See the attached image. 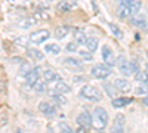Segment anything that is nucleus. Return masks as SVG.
<instances>
[{"instance_id":"obj_14","label":"nucleus","mask_w":148,"mask_h":133,"mask_svg":"<svg viewBox=\"0 0 148 133\" xmlns=\"http://www.w3.org/2000/svg\"><path fill=\"white\" fill-rule=\"evenodd\" d=\"M62 64H64L65 67H68V68H82V65H83L82 59L74 58V56H68V58H65L64 61H62Z\"/></svg>"},{"instance_id":"obj_29","label":"nucleus","mask_w":148,"mask_h":133,"mask_svg":"<svg viewBox=\"0 0 148 133\" xmlns=\"http://www.w3.org/2000/svg\"><path fill=\"white\" fill-rule=\"evenodd\" d=\"M141 6H142L141 0H132V3L129 5V8H130V10H132V16L136 15L138 12L141 10Z\"/></svg>"},{"instance_id":"obj_44","label":"nucleus","mask_w":148,"mask_h":133,"mask_svg":"<svg viewBox=\"0 0 148 133\" xmlns=\"http://www.w3.org/2000/svg\"><path fill=\"white\" fill-rule=\"evenodd\" d=\"M145 67H147V68H145V71L148 72V62H147V65H145Z\"/></svg>"},{"instance_id":"obj_27","label":"nucleus","mask_w":148,"mask_h":133,"mask_svg":"<svg viewBox=\"0 0 148 133\" xmlns=\"http://www.w3.org/2000/svg\"><path fill=\"white\" fill-rule=\"evenodd\" d=\"M135 93L141 95V96L148 95V86H147V84H144V83H138L136 86H135Z\"/></svg>"},{"instance_id":"obj_46","label":"nucleus","mask_w":148,"mask_h":133,"mask_svg":"<svg viewBox=\"0 0 148 133\" xmlns=\"http://www.w3.org/2000/svg\"><path fill=\"white\" fill-rule=\"evenodd\" d=\"M47 133H53V132H52V130H49V132H47Z\"/></svg>"},{"instance_id":"obj_11","label":"nucleus","mask_w":148,"mask_h":133,"mask_svg":"<svg viewBox=\"0 0 148 133\" xmlns=\"http://www.w3.org/2000/svg\"><path fill=\"white\" fill-rule=\"evenodd\" d=\"M43 78L47 81V83H56V81H61L62 77H61L59 72L53 71V70H45L43 71Z\"/></svg>"},{"instance_id":"obj_23","label":"nucleus","mask_w":148,"mask_h":133,"mask_svg":"<svg viewBox=\"0 0 148 133\" xmlns=\"http://www.w3.org/2000/svg\"><path fill=\"white\" fill-rule=\"evenodd\" d=\"M104 90H105V93L110 96L111 99H114L116 95H117V92H119L113 83H105V84H104Z\"/></svg>"},{"instance_id":"obj_24","label":"nucleus","mask_w":148,"mask_h":133,"mask_svg":"<svg viewBox=\"0 0 148 133\" xmlns=\"http://www.w3.org/2000/svg\"><path fill=\"white\" fill-rule=\"evenodd\" d=\"M132 24H133V25H136V27H147V19L142 15H133Z\"/></svg>"},{"instance_id":"obj_10","label":"nucleus","mask_w":148,"mask_h":133,"mask_svg":"<svg viewBox=\"0 0 148 133\" xmlns=\"http://www.w3.org/2000/svg\"><path fill=\"white\" fill-rule=\"evenodd\" d=\"M116 65L119 67L120 72H123L125 76H129L130 74V71H129V61L123 55H120L119 58H116Z\"/></svg>"},{"instance_id":"obj_9","label":"nucleus","mask_w":148,"mask_h":133,"mask_svg":"<svg viewBox=\"0 0 148 133\" xmlns=\"http://www.w3.org/2000/svg\"><path fill=\"white\" fill-rule=\"evenodd\" d=\"M40 76H42V67H33V70L25 76L27 84L28 86H33V84L36 83V80L40 78Z\"/></svg>"},{"instance_id":"obj_38","label":"nucleus","mask_w":148,"mask_h":133,"mask_svg":"<svg viewBox=\"0 0 148 133\" xmlns=\"http://www.w3.org/2000/svg\"><path fill=\"white\" fill-rule=\"evenodd\" d=\"M65 49H67L68 52H77V50H79V44H77L76 42H70V43H67Z\"/></svg>"},{"instance_id":"obj_3","label":"nucleus","mask_w":148,"mask_h":133,"mask_svg":"<svg viewBox=\"0 0 148 133\" xmlns=\"http://www.w3.org/2000/svg\"><path fill=\"white\" fill-rule=\"evenodd\" d=\"M49 37H51V31L46 30V28H42V30H37V31H33L30 35H28V39L31 43L34 44H42L45 42L49 40Z\"/></svg>"},{"instance_id":"obj_15","label":"nucleus","mask_w":148,"mask_h":133,"mask_svg":"<svg viewBox=\"0 0 148 133\" xmlns=\"http://www.w3.org/2000/svg\"><path fill=\"white\" fill-rule=\"evenodd\" d=\"M31 87H33L37 93H43V92L47 90V81H46L45 78L40 77V78H37V80H36V83L33 84Z\"/></svg>"},{"instance_id":"obj_12","label":"nucleus","mask_w":148,"mask_h":133,"mask_svg":"<svg viewBox=\"0 0 148 133\" xmlns=\"http://www.w3.org/2000/svg\"><path fill=\"white\" fill-rule=\"evenodd\" d=\"M114 86L119 92H129L130 90V83L125 77H119L114 80Z\"/></svg>"},{"instance_id":"obj_39","label":"nucleus","mask_w":148,"mask_h":133,"mask_svg":"<svg viewBox=\"0 0 148 133\" xmlns=\"http://www.w3.org/2000/svg\"><path fill=\"white\" fill-rule=\"evenodd\" d=\"M83 80H84L83 76H74V77H73V81H74V83H82Z\"/></svg>"},{"instance_id":"obj_40","label":"nucleus","mask_w":148,"mask_h":133,"mask_svg":"<svg viewBox=\"0 0 148 133\" xmlns=\"http://www.w3.org/2000/svg\"><path fill=\"white\" fill-rule=\"evenodd\" d=\"M120 2V5H126V6H129L130 3H132V0H119Z\"/></svg>"},{"instance_id":"obj_1","label":"nucleus","mask_w":148,"mask_h":133,"mask_svg":"<svg viewBox=\"0 0 148 133\" xmlns=\"http://www.w3.org/2000/svg\"><path fill=\"white\" fill-rule=\"evenodd\" d=\"M108 113L105 108L102 106H95V110L92 113V126L98 130H104L108 126Z\"/></svg>"},{"instance_id":"obj_36","label":"nucleus","mask_w":148,"mask_h":133,"mask_svg":"<svg viewBox=\"0 0 148 133\" xmlns=\"http://www.w3.org/2000/svg\"><path fill=\"white\" fill-rule=\"evenodd\" d=\"M28 42H30L28 35H21V37H18V39L15 40V43H16V44H19V46H27V44H28Z\"/></svg>"},{"instance_id":"obj_26","label":"nucleus","mask_w":148,"mask_h":133,"mask_svg":"<svg viewBox=\"0 0 148 133\" xmlns=\"http://www.w3.org/2000/svg\"><path fill=\"white\" fill-rule=\"evenodd\" d=\"M110 30H111V34H113L116 39H123V31H121V28L119 25H116V24L111 22L110 24Z\"/></svg>"},{"instance_id":"obj_35","label":"nucleus","mask_w":148,"mask_h":133,"mask_svg":"<svg viewBox=\"0 0 148 133\" xmlns=\"http://www.w3.org/2000/svg\"><path fill=\"white\" fill-rule=\"evenodd\" d=\"M56 8H58L59 12H70L71 10V5L68 2H64V0H62V2H59Z\"/></svg>"},{"instance_id":"obj_49","label":"nucleus","mask_w":148,"mask_h":133,"mask_svg":"<svg viewBox=\"0 0 148 133\" xmlns=\"http://www.w3.org/2000/svg\"><path fill=\"white\" fill-rule=\"evenodd\" d=\"M147 22H148V19H147Z\"/></svg>"},{"instance_id":"obj_31","label":"nucleus","mask_w":148,"mask_h":133,"mask_svg":"<svg viewBox=\"0 0 148 133\" xmlns=\"http://www.w3.org/2000/svg\"><path fill=\"white\" fill-rule=\"evenodd\" d=\"M136 81L138 83H144L148 86V72L147 71H138L136 72Z\"/></svg>"},{"instance_id":"obj_19","label":"nucleus","mask_w":148,"mask_h":133,"mask_svg":"<svg viewBox=\"0 0 148 133\" xmlns=\"http://www.w3.org/2000/svg\"><path fill=\"white\" fill-rule=\"evenodd\" d=\"M45 50L51 55H59L61 53V46L58 43H46Z\"/></svg>"},{"instance_id":"obj_37","label":"nucleus","mask_w":148,"mask_h":133,"mask_svg":"<svg viewBox=\"0 0 148 133\" xmlns=\"http://www.w3.org/2000/svg\"><path fill=\"white\" fill-rule=\"evenodd\" d=\"M59 132L61 133H74V130L67 123H59Z\"/></svg>"},{"instance_id":"obj_34","label":"nucleus","mask_w":148,"mask_h":133,"mask_svg":"<svg viewBox=\"0 0 148 133\" xmlns=\"http://www.w3.org/2000/svg\"><path fill=\"white\" fill-rule=\"evenodd\" d=\"M77 53H79V56L82 58V59H84V61H92L93 59V56H92V52H89L88 49L86 50H77Z\"/></svg>"},{"instance_id":"obj_42","label":"nucleus","mask_w":148,"mask_h":133,"mask_svg":"<svg viewBox=\"0 0 148 133\" xmlns=\"http://www.w3.org/2000/svg\"><path fill=\"white\" fill-rule=\"evenodd\" d=\"M142 102H144V104L148 106V95H145V98H144V101H142Z\"/></svg>"},{"instance_id":"obj_47","label":"nucleus","mask_w":148,"mask_h":133,"mask_svg":"<svg viewBox=\"0 0 148 133\" xmlns=\"http://www.w3.org/2000/svg\"><path fill=\"white\" fill-rule=\"evenodd\" d=\"M147 56H148V50H147Z\"/></svg>"},{"instance_id":"obj_13","label":"nucleus","mask_w":148,"mask_h":133,"mask_svg":"<svg viewBox=\"0 0 148 133\" xmlns=\"http://www.w3.org/2000/svg\"><path fill=\"white\" fill-rule=\"evenodd\" d=\"M53 90L55 93H59V95H65V93H70L71 92V86L70 84H67L65 81H56L53 83Z\"/></svg>"},{"instance_id":"obj_4","label":"nucleus","mask_w":148,"mask_h":133,"mask_svg":"<svg viewBox=\"0 0 148 133\" xmlns=\"http://www.w3.org/2000/svg\"><path fill=\"white\" fill-rule=\"evenodd\" d=\"M90 72H92V76H93L95 78H98V80H105L107 77L111 76V68L107 67L105 64H102V65H95V67H92Z\"/></svg>"},{"instance_id":"obj_45","label":"nucleus","mask_w":148,"mask_h":133,"mask_svg":"<svg viewBox=\"0 0 148 133\" xmlns=\"http://www.w3.org/2000/svg\"><path fill=\"white\" fill-rule=\"evenodd\" d=\"M96 133H105V132H102V130H98Z\"/></svg>"},{"instance_id":"obj_32","label":"nucleus","mask_w":148,"mask_h":133,"mask_svg":"<svg viewBox=\"0 0 148 133\" xmlns=\"http://www.w3.org/2000/svg\"><path fill=\"white\" fill-rule=\"evenodd\" d=\"M31 70H33V67H31L28 62H22V65L19 67V74H21L22 77H25Z\"/></svg>"},{"instance_id":"obj_43","label":"nucleus","mask_w":148,"mask_h":133,"mask_svg":"<svg viewBox=\"0 0 148 133\" xmlns=\"http://www.w3.org/2000/svg\"><path fill=\"white\" fill-rule=\"evenodd\" d=\"M16 133H27V132H25V130H22V129H18Z\"/></svg>"},{"instance_id":"obj_7","label":"nucleus","mask_w":148,"mask_h":133,"mask_svg":"<svg viewBox=\"0 0 148 133\" xmlns=\"http://www.w3.org/2000/svg\"><path fill=\"white\" fill-rule=\"evenodd\" d=\"M76 121H77V124H79L80 127H83V129H89V127L92 126V114L83 111L82 114L77 115Z\"/></svg>"},{"instance_id":"obj_5","label":"nucleus","mask_w":148,"mask_h":133,"mask_svg":"<svg viewBox=\"0 0 148 133\" xmlns=\"http://www.w3.org/2000/svg\"><path fill=\"white\" fill-rule=\"evenodd\" d=\"M101 53H102V61H104V64L107 67H114L116 65V55H114L113 49H111L108 44H104L102 46Z\"/></svg>"},{"instance_id":"obj_25","label":"nucleus","mask_w":148,"mask_h":133,"mask_svg":"<svg viewBox=\"0 0 148 133\" xmlns=\"http://www.w3.org/2000/svg\"><path fill=\"white\" fill-rule=\"evenodd\" d=\"M34 18H36L37 21H49V19H51V15H49L46 10L39 9V10L34 12Z\"/></svg>"},{"instance_id":"obj_6","label":"nucleus","mask_w":148,"mask_h":133,"mask_svg":"<svg viewBox=\"0 0 148 133\" xmlns=\"http://www.w3.org/2000/svg\"><path fill=\"white\" fill-rule=\"evenodd\" d=\"M125 124H126V118L123 114H117L114 117L113 127H111L110 133H125Z\"/></svg>"},{"instance_id":"obj_28","label":"nucleus","mask_w":148,"mask_h":133,"mask_svg":"<svg viewBox=\"0 0 148 133\" xmlns=\"http://www.w3.org/2000/svg\"><path fill=\"white\" fill-rule=\"evenodd\" d=\"M129 71H130V74H136L139 71V62L136 58H132L129 61Z\"/></svg>"},{"instance_id":"obj_8","label":"nucleus","mask_w":148,"mask_h":133,"mask_svg":"<svg viewBox=\"0 0 148 133\" xmlns=\"http://www.w3.org/2000/svg\"><path fill=\"white\" fill-rule=\"evenodd\" d=\"M39 111L47 117H55L56 115V108L52 105V104H49V102H40L39 104Z\"/></svg>"},{"instance_id":"obj_41","label":"nucleus","mask_w":148,"mask_h":133,"mask_svg":"<svg viewBox=\"0 0 148 133\" xmlns=\"http://www.w3.org/2000/svg\"><path fill=\"white\" fill-rule=\"evenodd\" d=\"M74 133H86V129L80 127V129H77V132H74Z\"/></svg>"},{"instance_id":"obj_18","label":"nucleus","mask_w":148,"mask_h":133,"mask_svg":"<svg viewBox=\"0 0 148 133\" xmlns=\"http://www.w3.org/2000/svg\"><path fill=\"white\" fill-rule=\"evenodd\" d=\"M117 14H119V16H120L121 19H127V18L132 16V10H130V8L126 6V5H120Z\"/></svg>"},{"instance_id":"obj_48","label":"nucleus","mask_w":148,"mask_h":133,"mask_svg":"<svg viewBox=\"0 0 148 133\" xmlns=\"http://www.w3.org/2000/svg\"><path fill=\"white\" fill-rule=\"evenodd\" d=\"M147 33H148V27H147Z\"/></svg>"},{"instance_id":"obj_22","label":"nucleus","mask_w":148,"mask_h":133,"mask_svg":"<svg viewBox=\"0 0 148 133\" xmlns=\"http://www.w3.org/2000/svg\"><path fill=\"white\" fill-rule=\"evenodd\" d=\"M39 22L34 16H28V18H24L21 22H19V27L21 28H30V27H34L36 24Z\"/></svg>"},{"instance_id":"obj_20","label":"nucleus","mask_w":148,"mask_h":133,"mask_svg":"<svg viewBox=\"0 0 148 133\" xmlns=\"http://www.w3.org/2000/svg\"><path fill=\"white\" fill-rule=\"evenodd\" d=\"M132 101H133L132 98H114L111 104H113V106H116V108H123V106L129 105Z\"/></svg>"},{"instance_id":"obj_33","label":"nucleus","mask_w":148,"mask_h":133,"mask_svg":"<svg viewBox=\"0 0 148 133\" xmlns=\"http://www.w3.org/2000/svg\"><path fill=\"white\" fill-rule=\"evenodd\" d=\"M51 95H52V98L59 104V105H65L68 101H67V98H65V96L64 95H59V93H55V92H51Z\"/></svg>"},{"instance_id":"obj_21","label":"nucleus","mask_w":148,"mask_h":133,"mask_svg":"<svg viewBox=\"0 0 148 133\" xmlns=\"http://www.w3.org/2000/svg\"><path fill=\"white\" fill-rule=\"evenodd\" d=\"M28 55L36 61H43L45 59V53L39 49H36V47H28Z\"/></svg>"},{"instance_id":"obj_16","label":"nucleus","mask_w":148,"mask_h":133,"mask_svg":"<svg viewBox=\"0 0 148 133\" xmlns=\"http://www.w3.org/2000/svg\"><path fill=\"white\" fill-rule=\"evenodd\" d=\"M68 33H70V27H67V25H59V27L55 28L53 35H55L58 40H61V39H65L67 35H68Z\"/></svg>"},{"instance_id":"obj_17","label":"nucleus","mask_w":148,"mask_h":133,"mask_svg":"<svg viewBox=\"0 0 148 133\" xmlns=\"http://www.w3.org/2000/svg\"><path fill=\"white\" fill-rule=\"evenodd\" d=\"M84 46H86V49H88L89 52H95L98 49V46H99V40H98L96 37H88L86 39Z\"/></svg>"},{"instance_id":"obj_2","label":"nucleus","mask_w":148,"mask_h":133,"mask_svg":"<svg viewBox=\"0 0 148 133\" xmlns=\"http://www.w3.org/2000/svg\"><path fill=\"white\" fill-rule=\"evenodd\" d=\"M80 96H82V98H84V99H88V101L98 102V101L102 99V92L98 89V87H95V86L86 84V86H83L82 90H80Z\"/></svg>"},{"instance_id":"obj_30","label":"nucleus","mask_w":148,"mask_h":133,"mask_svg":"<svg viewBox=\"0 0 148 133\" xmlns=\"http://www.w3.org/2000/svg\"><path fill=\"white\" fill-rule=\"evenodd\" d=\"M74 39H76V43L80 46V44H84L86 43V34L83 31H74Z\"/></svg>"}]
</instances>
